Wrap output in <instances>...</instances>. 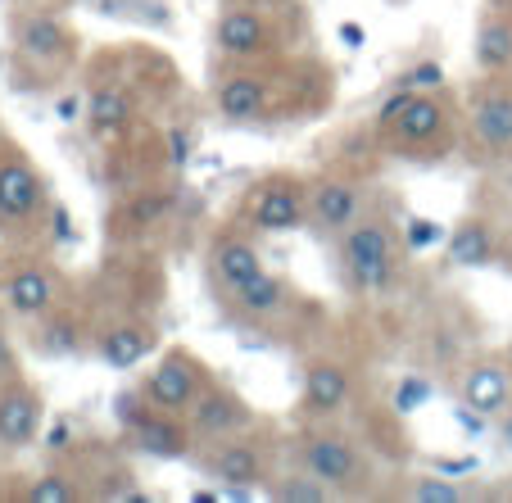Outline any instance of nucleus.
Returning a JSON list of instances; mask_svg holds the SVG:
<instances>
[{
    "label": "nucleus",
    "mask_w": 512,
    "mask_h": 503,
    "mask_svg": "<svg viewBox=\"0 0 512 503\" xmlns=\"http://www.w3.org/2000/svg\"><path fill=\"white\" fill-rule=\"evenodd\" d=\"M340 259L345 272L358 291H381L390 277H395V241H390V227L381 218H363V223L345 227V241H340Z\"/></svg>",
    "instance_id": "nucleus-1"
},
{
    "label": "nucleus",
    "mask_w": 512,
    "mask_h": 503,
    "mask_svg": "<svg viewBox=\"0 0 512 503\" xmlns=\"http://www.w3.org/2000/svg\"><path fill=\"white\" fill-rule=\"evenodd\" d=\"M377 123L390 132L395 146H431V141H445L449 136L445 105L435 96H426V91H408V87L381 105Z\"/></svg>",
    "instance_id": "nucleus-2"
},
{
    "label": "nucleus",
    "mask_w": 512,
    "mask_h": 503,
    "mask_svg": "<svg viewBox=\"0 0 512 503\" xmlns=\"http://www.w3.org/2000/svg\"><path fill=\"white\" fill-rule=\"evenodd\" d=\"M204 386H209V368H204L200 358H195L191 349H168L155 363V372L145 377L141 395H145V404L159 408V413H186Z\"/></svg>",
    "instance_id": "nucleus-3"
},
{
    "label": "nucleus",
    "mask_w": 512,
    "mask_h": 503,
    "mask_svg": "<svg viewBox=\"0 0 512 503\" xmlns=\"http://www.w3.org/2000/svg\"><path fill=\"white\" fill-rule=\"evenodd\" d=\"M304 467L340 494H358L368 485V463L345 436H309L304 440Z\"/></svg>",
    "instance_id": "nucleus-4"
},
{
    "label": "nucleus",
    "mask_w": 512,
    "mask_h": 503,
    "mask_svg": "<svg viewBox=\"0 0 512 503\" xmlns=\"http://www.w3.org/2000/svg\"><path fill=\"white\" fill-rule=\"evenodd\" d=\"M254 422L250 404H245L236 390L227 386H204L200 395H195V404L186 408V426H191V436L200 440H227V436H241L245 426Z\"/></svg>",
    "instance_id": "nucleus-5"
},
{
    "label": "nucleus",
    "mask_w": 512,
    "mask_h": 503,
    "mask_svg": "<svg viewBox=\"0 0 512 503\" xmlns=\"http://www.w3.org/2000/svg\"><path fill=\"white\" fill-rule=\"evenodd\" d=\"M46 209V182L23 155H0V223L28 227Z\"/></svg>",
    "instance_id": "nucleus-6"
},
{
    "label": "nucleus",
    "mask_w": 512,
    "mask_h": 503,
    "mask_svg": "<svg viewBox=\"0 0 512 503\" xmlns=\"http://www.w3.org/2000/svg\"><path fill=\"white\" fill-rule=\"evenodd\" d=\"M41 422H46V404L41 395L28 386L23 377L0 381V449H28L41 436Z\"/></svg>",
    "instance_id": "nucleus-7"
},
{
    "label": "nucleus",
    "mask_w": 512,
    "mask_h": 503,
    "mask_svg": "<svg viewBox=\"0 0 512 503\" xmlns=\"http://www.w3.org/2000/svg\"><path fill=\"white\" fill-rule=\"evenodd\" d=\"M309 218V191L300 177H272L250 200V223L259 232H290Z\"/></svg>",
    "instance_id": "nucleus-8"
},
{
    "label": "nucleus",
    "mask_w": 512,
    "mask_h": 503,
    "mask_svg": "<svg viewBox=\"0 0 512 503\" xmlns=\"http://www.w3.org/2000/svg\"><path fill=\"white\" fill-rule=\"evenodd\" d=\"M0 295H5V309L19 313V318H50V313L59 309V300H64L59 277L46 263H23V268H14L10 277H5V286H0Z\"/></svg>",
    "instance_id": "nucleus-9"
},
{
    "label": "nucleus",
    "mask_w": 512,
    "mask_h": 503,
    "mask_svg": "<svg viewBox=\"0 0 512 503\" xmlns=\"http://www.w3.org/2000/svg\"><path fill=\"white\" fill-rule=\"evenodd\" d=\"M463 404L476 417H499L512 408V368L499 358H481L463 372Z\"/></svg>",
    "instance_id": "nucleus-10"
},
{
    "label": "nucleus",
    "mask_w": 512,
    "mask_h": 503,
    "mask_svg": "<svg viewBox=\"0 0 512 503\" xmlns=\"http://www.w3.org/2000/svg\"><path fill=\"white\" fill-rule=\"evenodd\" d=\"M14 46L23 59H37V64H64L78 50L55 14H23L19 28H14Z\"/></svg>",
    "instance_id": "nucleus-11"
},
{
    "label": "nucleus",
    "mask_w": 512,
    "mask_h": 503,
    "mask_svg": "<svg viewBox=\"0 0 512 503\" xmlns=\"http://www.w3.org/2000/svg\"><path fill=\"white\" fill-rule=\"evenodd\" d=\"M127 436L150 458H182L186 449H191V426L177 422V413H159V408L136 417V422L127 426Z\"/></svg>",
    "instance_id": "nucleus-12"
},
{
    "label": "nucleus",
    "mask_w": 512,
    "mask_h": 503,
    "mask_svg": "<svg viewBox=\"0 0 512 503\" xmlns=\"http://www.w3.org/2000/svg\"><path fill=\"white\" fill-rule=\"evenodd\" d=\"M204 472L218 485H232V490H250L254 481H263V454L241 436L218 440L209 458H204Z\"/></svg>",
    "instance_id": "nucleus-13"
},
{
    "label": "nucleus",
    "mask_w": 512,
    "mask_h": 503,
    "mask_svg": "<svg viewBox=\"0 0 512 503\" xmlns=\"http://www.w3.org/2000/svg\"><path fill=\"white\" fill-rule=\"evenodd\" d=\"M349 399V372L336 358H313L304 368V408L313 417H331L336 408H345Z\"/></svg>",
    "instance_id": "nucleus-14"
},
{
    "label": "nucleus",
    "mask_w": 512,
    "mask_h": 503,
    "mask_svg": "<svg viewBox=\"0 0 512 503\" xmlns=\"http://www.w3.org/2000/svg\"><path fill=\"white\" fill-rule=\"evenodd\" d=\"M209 268L227 291H236V286H245L250 277L263 272V254L254 250L245 236H218V241L209 245Z\"/></svg>",
    "instance_id": "nucleus-15"
},
{
    "label": "nucleus",
    "mask_w": 512,
    "mask_h": 503,
    "mask_svg": "<svg viewBox=\"0 0 512 503\" xmlns=\"http://www.w3.org/2000/svg\"><path fill=\"white\" fill-rule=\"evenodd\" d=\"M309 218L322 227V232H345V227L358 218V186L336 182V177L318 182L309 191Z\"/></svg>",
    "instance_id": "nucleus-16"
},
{
    "label": "nucleus",
    "mask_w": 512,
    "mask_h": 503,
    "mask_svg": "<svg viewBox=\"0 0 512 503\" xmlns=\"http://www.w3.org/2000/svg\"><path fill=\"white\" fill-rule=\"evenodd\" d=\"M472 132L494 155H512V91H490L472 105Z\"/></svg>",
    "instance_id": "nucleus-17"
},
{
    "label": "nucleus",
    "mask_w": 512,
    "mask_h": 503,
    "mask_svg": "<svg viewBox=\"0 0 512 503\" xmlns=\"http://www.w3.org/2000/svg\"><path fill=\"white\" fill-rule=\"evenodd\" d=\"M218 50L227 59H254L268 50V23L254 10H227L218 19Z\"/></svg>",
    "instance_id": "nucleus-18"
},
{
    "label": "nucleus",
    "mask_w": 512,
    "mask_h": 503,
    "mask_svg": "<svg viewBox=\"0 0 512 503\" xmlns=\"http://www.w3.org/2000/svg\"><path fill=\"white\" fill-rule=\"evenodd\" d=\"M150 345H155V336H150V327H141V322H118V327H105L96 340L100 358H105L109 368L127 372L136 368L145 354H150Z\"/></svg>",
    "instance_id": "nucleus-19"
},
{
    "label": "nucleus",
    "mask_w": 512,
    "mask_h": 503,
    "mask_svg": "<svg viewBox=\"0 0 512 503\" xmlns=\"http://www.w3.org/2000/svg\"><path fill=\"white\" fill-rule=\"evenodd\" d=\"M445 254L454 268H485V263L494 259V227L485 223V218H467V223L454 227Z\"/></svg>",
    "instance_id": "nucleus-20"
},
{
    "label": "nucleus",
    "mask_w": 512,
    "mask_h": 503,
    "mask_svg": "<svg viewBox=\"0 0 512 503\" xmlns=\"http://www.w3.org/2000/svg\"><path fill=\"white\" fill-rule=\"evenodd\" d=\"M263 105H268V91H263V82L250 78V73H236V78H227L223 87H218V109H223V118H232V123L259 118Z\"/></svg>",
    "instance_id": "nucleus-21"
},
{
    "label": "nucleus",
    "mask_w": 512,
    "mask_h": 503,
    "mask_svg": "<svg viewBox=\"0 0 512 503\" xmlns=\"http://www.w3.org/2000/svg\"><path fill=\"white\" fill-rule=\"evenodd\" d=\"M232 300H236V309L250 313V318H272V313L286 309V281L272 277V272L263 268L259 277H250L245 286H236Z\"/></svg>",
    "instance_id": "nucleus-22"
},
{
    "label": "nucleus",
    "mask_w": 512,
    "mask_h": 503,
    "mask_svg": "<svg viewBox=\"0 0 512 503\" xmlns=\"http://www.w3.org/2000/svg\"><path fill=\"white\" fill-rule=\"evenodd\" d=\"M476 64H481L485 73L512 68V19L490 14V19L481 23V32H476Z\"/></svg>",
    "instance_id": "nucleus-23"
},
{
    "label": "nucleus",
    "mask_w": 512,
    "mask_h": 503,
    "mask_svg": "<svg viewBox=\"0 0 512 503\" xmlns=\"http://www.w3.org/2000/svg\"><path fill=\"white\" fill-rule=\"evenodd\" d=\"M87 118H91V132L96 136H114L132 123V100H127L123 87H100L96 96H91Z\"/></svg>",
    "instance_id": "nucleus-24"
},
{
    "label": "nucleus",
    "mask_w": 512,
    "mask_h": 503,
    "mask_svg": "<svg viewBox=\"0 0 512 503\" xmlns=\"http://www.w3.org/2000/svg\"><path fill=\"white\" fill-rule=\"evenodd\" d=\"M272 494H277V499H286V503H327L336 490H331V485H322L318 476L304 467V476H286V481H277V485H272Z\"/></svg>",
    "instance_id": "nucleus-25"
},
{
    "label": "nucleus",
    "mask_w": 512,
    "mask_h": 503,
    "mask_svg": "<svg viewBox=\"0 0 512 503\" xmlns=\"http://www.w3.org/2000/svg\"><path fill=\"white\" fill-rule=\"evenodd\" d=\"M404 499H413V503H463L467 490L454 485L449 476H413V485L404 490Z\"/></svg>",
    "instance_id": "nucleus-26"
},
{
    "label": "nucleus",
    "mask_w": 512,
    "mask_h": 503,
    "mask_svg": "<svg viewBox=\"0 0 512 503\" xmlns=\"http://www.w3.org/2000/svg\"><path fill=\"white\" fill-rule=\"evenodd\" d=\"M23 499L28 503H73V499H82V494H78V485H73V476L46 472V476H37V481L28 485Z\"/></svg>",
    "instance_id": "nucleus-27"
},
{
    "label": "nucleus",
    "mask_w": 512,
    "mask_h": 503,
    "mask_svg": "<svg viewBox=\"0 0 512 503\" xmlns=\"http://www.w3.org/2000/svg\"><path fill=\"white\" fill-rule=\"evenodd\" d=\"M46 354H78V322H68V318H50L46 327H41V340H37Z\"/></svg>",
    "instance_id": "nucleus-28"
},
{
    "label": "nucleus",
    "mask_w": 512,
    "mask_h": 503,
    "mask_svg": "<svg viewBox=\"0 0 512 503\" xmlns=\"http://www.w3.org/2000/svg\"><path fill=\"white\" fill-rule=\"evenodd\" d=\"M164 213H168V195L164 191H150V195H141V200H132L127 218H132L136 227H155Z\"/></svg>",
    "instance_id": "nucleus-29"
},
{
    "label": "nucleus",
    "mask_w": 512,
    "mask_h": 503,
    "mask_svg": "<svg viewBox=\"0 0 512 503\" xmlns=\"http://www.w3.org/2000/svg\"><path fill=\"white\" fill-rule=\"evenodd\" d=\"M440 223H431V218H413V223L404 227V241L408 250H431V245H440Z\"/></svg>",
    "instance_id": "nucleus-30"
},
{
    "label": "nucleus",
    "mask_w": 512,
    "mask_h": 503,
    "mask_svg": "<svg viewBox=\"0 0 512 503\" xmlns=\"http://www.w3.org/2000/svg\"><path fill=\"white\" fill-rule=\"evenodd\" d=\"M440 82H445V68L435 64V59H426V64H417V68H408L404 73L408 91H431V87H440Z\"/></svg>",
    "instance_id": "nucleus-31"
},
{
    "label": "nucleus",
    "mask_w": 512,
    "mask_h": 503,
    "mask_svg": "<svg viewBox=\"0 0 512 503\" xmlns=\"http://www.w3.org/2000/svg\"><path fill=\"white\" fill-rule=\"evenodd\" d=\"M10 377H19V354H14V340L0 327V381H10Z\"/></svg>",
    "instance_id": "nucleus-32"
},
{
    "label": "nucleus",
    "mask_w": 512,
    "mask_h": 503,
    "mask_svg": "<svg viewBox=\"0 0 512 503\" xmlns=\"http://www.w3.org/2000/svg\"><path fill=\"white\" fill-rule=\"evenodd\" d=\"M55 241H73V227H68V209L55 204Z\"/></svg>",
    "instance_id": "nucleus-33"
},
{
    "label": "nucleus",
    "mask_w": 512,
    "mask_h": 503,
    "mask_svg": "<svg viewBox=\"0 0 512 503\" xmlns=\"http://www.w3.org/2000/svg\"><path fill=\"white\" fill-rule=\"evenodd\" d=\"M340 41H345V46H363V41H368V32L358 28V23H340Z\"/></svg>",
    "instance_id": "nucleus-34"
},
{
    "label": "nucleus",
    "mask_w": 512,
    "mask_h": 503,
    "mask_svg": "<svg viewBox=\"0 0 512 503\" xmlns=\"http://www.w3.org/2000/svg\"><path fill=\"white\" fill-rule=\"evenodd\" d=\"M82 114V105L78 100H59V118H64V123H73V118Z\"/></svg>",
    "instance_id": "nucleus-35"
},
{
    "label": "nucleus",
    "mask_w": 512,
    "mask_h": 503,
    "mask_svg": "<svg viewBox=\"0 0 512 503\" xmlns=\"http://www.w3.org/2000/svg\"><path fill=\"white\" fill-rule=\"evenodd\" d=\"M499 440H503V449H508V454H512V413L503 417V426H499Z\"/></svg>",
    "instance_id": "nucleus-36"
},
{
    "label": "nucleus",
    "mask_w": 512,
    "mask_h": 503,
    "mask_svg": "<svg viewBox=\"0 0 512 503\" xmlns=\"http://www.w3.org/2000/svg\"><path fill=\"white\" fill-rule=\"evenodd\" d=\"M182 159H186V141L182 136H173V164H182Z\"/></svg>",
    "instance_id": "nucleus-37"
},
{
    "label": "nucleus",
    "mask_w": 512,
    "mask_h": 503,
    "mask_svg": "<svg viewBox=\"0 0 512 503\" xmlns=\"http://www.w3.org/2000/svg\"><path fill=\"white\" fill-rule=\"evenodd\" d=\"M508 268H512V241H508Z\"/></svg>",
    "instance_id": "nucleus-38"
},
{
    "label": "nucleus",
    "mask_w": 512,
    "mask_h": 503,
    "mask_svg": "<svg viewBox=\"0 0 512 503\" xmlns=\"http://www.w3.org/2000/svg\"><path fill=\"white\" fill-rule=\"evenodd\" d=\"M508 494H512V481H508Z\"/></svg>",
    "instance_id": "nucleus-39"
}]
</instances>
